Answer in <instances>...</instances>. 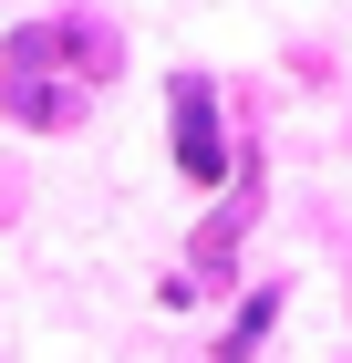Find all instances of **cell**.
Masks as SVG:
<instances>
[{
	"mask_svg": "<svg viewBox=\"0 0 352 363\" xmlns=\"http://www.w3.org/2000/svg\"><path fill=\"white\" fill-rule=\"evenodd\" d=\"M166 104H176V167H187L197 187H217V177H228V135H217V94L197 84V73H176V84H166Z\"/></svg>",
	"mask_w": 352,
	"mask_h": 363,
	"instance_id": "cell-2",
	"label": "cell"
},
{
	"mask_svg": "<svg viewBox=\"0 0 352 363\" xmlns=\"http://www.w3.org/2000/svg\"><path fill=\"white\" fill-rule=\"evenodd\" d=\"M270 311H280V291H249V322H239L228 342H217V363H249V353H259V333H270Z\"/></svg>",
	"mask_w": 352,
	"mask_h": 363,
	"instance_id": "cell-3",
	"label": "cell"
},
{
	"mask_svg": "<svg viewBox=\"0 0 352 363\" xmlns=\"http://www.w3.org/2000/svg\"><path fill=\"white\" fill-rule=\"evenodd\" d=\"M104 73H114V31L104 21H21L11 52H0V94H11V114L42 125V135L83 125V104H93Z\"/></svg>",
	"mask_w": 352,
	"mask_h": 363,
	"instance_id": "cell-1",
	"label": "cell"
}]
</instances>
